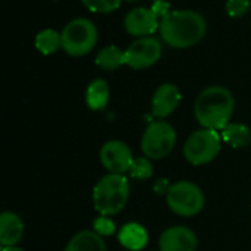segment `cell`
I'll use <instances>...</instances> for the list:
<instances>
[{
	"instance_id": "1",
	"label": "cell",
	"mask_w": 251,
	"mask_h": 251,
	"mask_svg": "<svg viewBox=\"0 0 251 251\" xmlns=\"http://www.w3.org/2000/svg\"><path fill=\"white\" fill-rule=\"evenodd\" d=\"M160 37L172 49L196 46L207 32V22L196 10H171L160 18Z\"/></svg>"
},
{
	"instance_id": "2",
	"label": "cell",
	"mask_w": 251,
	"mask_h": 251,
	"mask_svg": "<svg viewBox=\"0 0 251 251\" xmlns=\"http://www.w3.org/2000/svg\"><path fill=\"white\" fill-rule=\"evenodd\" d=\"M234 109L232 93L226 87L212 85L199 94L194 103V116L203 128L222 131L231 122Z\"/></svg>"
},
{
	"instance_id": "3",
	"label": "cell",
	"mask_w": 251,
	"mask_h": 251,
	"mask_svg": "<svg viewBox=\"0 0 251 251\" xmlns=\"http://www.w3.org/2000/svg\"><path fill=\"white\" fill-rule=\"evenodd\" d=\"M128 178L119 174H109L103 176L93 190V203L101 216H112L119 213L129 200Z\"/></svg>"
},
{
	"instance_id": "4",
	"label": "cell",
	"mask_w": 251,
	"mask_h": 251,
	"mask_svg": "<svg viewBox=\"0 0 251 251\" xmlns=\"http://www.w3.org/2000/svg\"><path fill=\"white\" fill-rule=\"evenodd\" d=\"M62 35V49L72 57L88 54L97 44L99 32L96 25L85 18H76L66 24Z\"/></svg>"
},
{
	"instance_id": "5",
	"label": "cell",
	"mask_w": 251,
	"mask_h": 251,
	"mask_svg": "<svg viewBox=\"0 0 251 251\" xmlns=\"http://www.w3.org/2000/svg\"><path fill=\"white\" fill-rule=\"evenodd\" d=\"M222 149V137L215 129L194 131L184 144V157L194 166L207 165L216 159Z\"/></svg>"
},
{
	"instance_id": "6",
	"label": "cell",
	"mask_w": 251,
	"mask_h": 251,
	"mask_svg": "<svg viewBox=\"0 0 251 251\" xmlns=\"http://www.w3.org/2000/svg\"><path fill=\"white\" fill-rule=\"evenodd\" d=\"M166 203L169 209L182 218L199 215L204 207V194L199 185L190 181H179L166 191Z\"/></svg>"
},
{
	"instance_id": "7",
	"label": "cell",
	"mask_w": 251,
	"mask_h": 251,
	"mask_svg": "<svg viewBox=\"0 0 251 251\" xmlns=\"http://www.w3.org/2000/svg\"><path fill=\"white\" fill-rule=\"evenodd\" d=\"M175 144L176 131L169 122L163 119L151 122L141 137V150L144 156L151 160L166 157L174 150Z\"/></svg>"
},
{
	"instance_id": "8",
	"label": "cell",
	"mask_w": 251,
	"mask_h": 251,
	"mask_svg": "<svg viewBox=\"0 0 251 251\" xmlns=\"http://www.w3.org/2000/svg\"><path fill=\"white\" fill-rule=\"evenodd\" d=\"M169 9V4L165 1L157 0L154 3V6L151 9L147 7H137L129 10L125 15L124 19V26L125 31L129 35L134 37H150V34H153L154 31H157L160 28V16L163 18Z\"/></svg>"
},
{
	"instance_id": "9",
	"label": "cell",
	"mask_w": 251,
	"mask_h": 251,
	"mask_svg": "<svg viewBox=\"0 0 251 251\" xmlns=\"http://www.w3.org/2000/svg\"><path fill=\"white\" fill-rule=\"evenodd\" d=\"M162 56V44L154 37H141L125 50V62L131 69L140 71L153 66Z\"/></svg>"
},
{
	"instance_id": "10",
	"label": "cell",
	"mask_w": 251,
	"mask_h": 251,
	"mask_svg": "<svg viewBox=\"0 0 251 251\" xmlns=\"http://www.w3.org/2000/svg\"><path fill=\"white\" fill-rule=\"evenodd\" d=\"M100 162L109 171V174L124 175L125 172H129L134 157L129 146H126L124 141L112 140L101 146Z\"/></svg>"
},
{
	"instance_id": "11",
	"label": "cell",
	"mask_w": 251,
	"mask_h": 251,
	"mask_svg": "<svg viewBox=\"0 0 251 251\" xmlns=\"http://www.w3.org/2000/svg\"><path fill=\"white\" fill-rule=\"evenodd\" d=\"M199 246L196 234L187 226H171L159 240V251H196Z\"/></svg>"
},
{
	"instance_id": "12",
	"label": "cell",
	"mask_w": 251,
	"mask_h": 251,
	"mask_svg": "<svg viewBox=\"0 0 251 251\" xmlns=\"http://www.w3.org/2000/svg\"><path fill=\"white\" fill-rule=\"evenodd\" d=\"M181 103V91L174 84H162L153 94L151 113L157 119H165L172 115Z\"/></svg>"
},
{
	"instance_id": "13",
	"label": "cell",
	"mask_w": 251,
	"mask_h": 251,
	"mask_svg": "<svg viewBox=\"0 0 251 251\" xmlns=\"http://www.w3.org/2000/svg\"><path fill=\"white\" fill-rule=\"evenodd\" d=\"M25 231L24 221L13 212H3L0 216V244L3 247H16Z\"/></svg>"
},
{
	"instance_id": "14",
	"label": "cell",
	"mask_w": 251,
	"mask_h": 251,
	"mask_svg": "<svg viewBox=\"0 0 251 251\" xmlns=\"http://www.w3.org/2000/svg\"><path fill=\"white\" fill-rule=\"evenodd\" d=\"M118 240L125 249L131 251H138L143 250L147 246L149 234L144 226H141L140 224L131 222L121 228V231L118 234Z\"/></svg>"
},
{
	"instance_id": "15",
	"label": "cell",
	"mask_w": 251,
	"mask_h": 251,
	"mask_svg": "<svg viewBox=\"0 0 251 251\" xmlns=\"http://www.w3.org/2000/svg\"><path fill=\"white\" fill-rule=\"evenodd\" d=\"M63 251H107L103 237L94 231H81L71 238Z\"/></svg>"
},
{
	"instance_id": "16",
	"label": "cell",
	"mask_w": 251,
	"mask_h": 251,
	"mask_svg": "<svg viewBox=\"0 0 251 251\" xmlns=\"http://www.w3.org/2000/svg\"><path fill=\"white\" fill-rule=\"evenodd\" d=\"M109 97H110L109 85L101 78H97V79L91 81L90 85L87 87L85 103L91 110H96V112L103 110L109 103Z\"/></svg>"
},
{
	"instance_id": "17",
	"label": "cell",
	"mask_w": 251,
	"mask_h": 251,
	"mask_svg": "<svg viewBox=\"0 0 251 251\" xmlns=\"http://www.w3.org/2000/svg\"><path fill=\"white\" fill-rule=\"evenodd\" d=\"M222 141L234 149H243L250 146L251 143V129L240 122H229L222 131H221Z\"/></svg>"
},
{
	"instance_id": "18",
	"label": "cell",
	"mask_w": 251,
	"mask_h": 251,
	"mask_svg": "<svg viewBox=\"0 0 251 251\" xmlns=\"http://www.w3.org/2000/svg\"><path fill=\"white\" fill-rule=\"evenodd\" d=\"M96 65L104 71H115L119 69L125 62V51L118 49L116 46H106L103 47L96 56Z\"/></svg>"
},
{
	"instance_id": "19",
	"label": "cell",
	"mask_w": 251,
	"mask_h": 251,
	"mask_svg": "<svg viewBox=\"0 0 251 251\" xmlns=\"http://www.w3.org/2000/svg\"><path fill=\"white\" fill-rule=\"evenodd\" d=\"M62 47V35L51 28L43 29L35 37V49L43 54H53Z\"/></svg>"
},
{
	"instance_id": "20",
	"label": "cell",
	"mask_w": 251,
	"mask_h": 251,
	"mask_svg": "<svg viewBox=\"0 0 251 251\" xmlns=\"http://www.w3.org/2000/svg\"><path fill=\"white\" fill-rule=\"evenodd\" d=\"M129 175H131V178L140 179V181H144V179L151 178V175H153V163H151V159H149V157L134 159V162L131 165V169H129Z\"/></svg>"
},
{
	"instance_id": "21",
	"label": "cell",
	"mask_w": 251,
	"mask_h": 251,
	"mask_svg": "<svg viewBox=\"0 0 251 251\" xmlns=\"http://www.w3.org/2000/svg\"><path fill=\"white\" fill-rule=\"evenodd\" d=\"M82 4L96 13H110L121 6L122 0H81Z\"/></svg>"
},
{
	"instance_id": "22",
	"label": "cell",
	"mask_w": 251,
	"mask_h": 251,
	"mask_svg": "<svg viewBox=\"0 0 251 251\" xmlns=\"http://www.w3.org/2000/svg\"><path fill=\"white\" fill-rule=\"evenodd\" d=\"M93 228H94V232H97L100 237H109L116 232L115 224L107 216H99L93 222Z\"/></svg>"
},
{
	"instance_id": "23",
	"label": "cell",
	"mask_w": 251,
	"mask_h": 251,
	"mask_svg": "<svg viewBox=\"0 0 251 251\" xmlns=\"http://www.w3.org/2000/svg\"><path fill=\"white\" fill-rule=\"evenodd\" d=\"M250 0H228L226 1V12L231 18H241L250 9Z\"/></svg>"
},
{
	"instance_id": "24",
	"label": "cell",
	"mask_w": 251,
	"mask_h": 251,
	"mask_svg": "<svg viewBox=\"0 0 251 251\" xmlns=\"http://www.w3.org/2000/svg\"><path fill=\"white\" fill-rule=\"evenodd\" d=\"M1 251H25V250H22V249H19V247H3V250Z\"/></svg>"
},
{
	"instance_id": "25",
	"label": "cell",
	"mask_w": 251,
	"mask_h": 251,
	"mask_svg": "<svg viewBox=\"0 0 251 251\" xmlns=\"http://www.w3.org/2000/svg\"><path fill=\"white\" fill-rule=\"evenodd\" d=\"M128 1H135V0H128Z\"/></svg>"
}]
</instances>
